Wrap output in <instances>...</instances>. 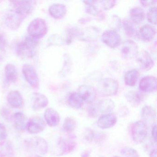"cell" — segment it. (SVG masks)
<instances>
[{
    "label": "cell",
    "instance_id": "22",
    "mask_svg": "<svg viewBox=\"0 0 157 157\" xmlns=\"http://www.w3.org/2000/svg\"><path fill=\"white\" fill-rule=\"evenodd\" d=\"M15 149L10 141L2 140L0 141V157H14Z\"/></svg>",
    "mask_w": 157,
    "mask_h": 157
},
{
    "label": "cell",
    "instance_id": "7",
    "mask_svg": "<svg viewBox=\"0 0 157 157\" xmlns=\"http://www.w3.org/2000/svg\"><path fill=\"white\" fill-rule=\"evenodd\" d=\"M22 72L26 81L35 89L39 87V79L37 72L32 65L25 64L23 66Z\"/></svg>",
    "mask_w": 157,
    "mask_h": 157
},
{
    "label": "cell",
    "instance_id": "2",
    "mask_svg": "<svg viewBox=\"0 0 157 157\" xmlns=\"http://www.w3.org/2000/svg\"><path fill=\"white\" fill-rule=\"evenodd\" d=\"M48 31L46 22L42 18H36L33 20L27 28L29 36L37 40L44 36Z\"/></svg>",
    "mask_w": 157,
    "mask_h": 157
},
{
    "label": "cell",
    "instance_id": "48",
    "mask_svg": "<svg viewBox=\"0 0 157 157\" xmlns=\"http://www.w3.org/2000/svg\"><path fill=\"white\" fill-rule=\"evenodd\" d=\"M118 157V156H114V157Z\"/></svg>",
    "mask_w": 157,
    "mask_h": 157
},
{
    "label": "cell",
    "instance_id": "20",
    "mask_svg": "<svg viewBox=\"0 0 157 157\" xmlns=\"http://www.w3.org/2000/svg\"><path fill=\"white\" fill-rule=\"evenodd\" d=\"M48 12L54 19H60L63 18L67 12L66 6L61 3H55L49 7Z\"/></svg>",
    "mask_w": 157,
    "mask_h": 157
},
{
    "label": "cell",
    "instance_id": "31",
    "mask_svg": "<svg viewBox=\"0 0 157 157\" xmlns=\"http://www.w3.org/2000/svg\"><path fill=\"white\" fill-rule=\"evenodd\" d=\"M60 150L61 154L69 153L74 150L76 144L74 141L71 140H64L60 143Z\"/></svg>",
    "mask_w": 157,
    "mask_h": 157
},
{
    "label": "cell",
    "instance_id": "8",
    "mask_svg": "<svg viewBox=\"0 0 157 157\" xmlns=\"http://www.w3.org/2000/svg\"><path fill=\"white\" fill-rule=\"evenodd\" d=\"M121 54L126 59H132L139 54L138 47L134 41L128 40L123 43L121 49Z\"/></svg>",
    "mask_w": 157,
    "mask_h": 157
},
{
    "label": "cell",
    "instance_id": "4",
    "mask_svg": "<svg viewBox=\"0 0 157 157\" xmlns=\"http://www.w3.org/2000/svg\"><path fill=\"white\" fill-rule=\"evenodd\" d=\"M26 147L30 150L38 154L45 155L48 151V144L46 140L39 136H34L28 139L25 141Z\"/></svg>",
    "mask_w": 157,
    "mask_h": 157
},
{
    "label": "cell",
    "instance_id": "32",
    "mask_svg": "<svg viewBox=\"0 0 157 157\" xmlns=\"http://www.w3.org/2000/svg\"><path fill=\"white\" fill-rule=\"evenodd\" d=\"M76 127V122L74 119L71 117H67L64 120L63 128L67 132H71L75 129Z\"/></svg>",
    "mask_w": 157,
    "mask_h": 157
},
{
    "label": "cell",
    "instance_id": "44",
    "mask_svg": "<svg viewBox=\"0 0 157 157\" xmlns=\"http://www.w3.org/2000/svg\"><path fill=\"white\" fill-rule=\"evenodd\" d=\"M86 138L88 140H91L94 137V133L91 130H89L86 133Z\"/></svg>",
    "mask_w": 157,
    "mask_h": 157
},
{
    "label": "cell",
    "instance_id": "21",
    "mask_svg": "<svg viewBox=\"0 0 157 157\" xmlns=\"http://www.w3.org/2000/svg\"><path fill=\"white\" fill-rule=\"evenodd\" d=\"M7 101L11 106L14 108H19L22 105L23 98L18 91H11L8 94Z\"/></svg>",
    "mask_w": 157,
    "mask_h": 157
},
{
    "label": "cell",
    "instance_id": "40",
    "mask_svg": "<svg viewBox=\"0 0 157 157\" xmlns=\"http://www.w3.org/2000/svg\"><path fill=\"white\" fill-rule=\"evenodd\" d=\"M7 42L5 36L2 34L0 33V50L4 51L6 48Z\"/></svg>",
    "mask_w": 157,
    "mask_h": 157
},
{
    "label": "cell",
    "instance_id": "47",
    "mask_svg": "<svg viewBox=\"0 0 157 157\" xmlns=\"http://www.w3.org/2000/svg\"><path fill=\"white\" fill-rule=\"evenodd\" d=\"M34 157H42V156H41V155H36V156H35Z\"/></svg>",
    "mask_w": 157,
    "mask_h": 157
},
{
    "label": "cell",
    "instance_id": "1",
    "mask_svg": "<svg viewBox=\"0 0 157 157\" xmlns=\"http://www.w3.org/2000/svg\"><path fill=\"white\" fill-rule=\"evenodd\" d=\"M37 39L27 36L23 41L19 43L16 47V53L22 58H31L34 55V50L37 45Z\"/></svg>",
    "mask_w": 157,
    "mask_h": 157
},
{
    "label": "cell",
    "instance_id": "33",
    "mask_svg": "<svg viewBox=\"0 0 157 157\" xmlns=\"http://www.w3.org/2000/svg\"><path fill=\"white\" fill-rule=\"evenodd\" d=\"M121 153L124 157H140L137 151L129 147H125L122 148Z\"/></svg>",
    "mask_w": 157,
    "mask_h": 157
},
{
    "label": "cell",
    "instance_id": "26",
    "mask_svg": "<svg viewBox=\"0 0 157 157\" xmlns=\"http://www.w3.org/2000/svg\"><path fill=\"white\" fill-rule=\"evenodd\" d=\"M130 16L133 22L139 24L144 21L145 18V13L142 8L134 7L130 10Z\"/></svg>",
    "mask_w": 157,
    "mask_h": 157
},
{
    "label": "cell",
    "instance_id": "29",
    "mask_svg": "<svg viewBox=\"0 0 157 157\" xmlns=\"http://www.w3.org/2000/svg\"><path fill=\"white\" fill-rule=\"evenodd\" d=\"M139 76V72L137 70L133 69L128 71L124 76V81L126 84L129 86L136 85Z\"/></svg>",
    "mask_w": 157,
    "mask_h": 157
},
{
    "label": "cell",
    "instance_id": "18",
    "mask_svg": "<svg viewBox=\"0 0 157 157\" xmlns=\"http://www.w3.org/2000/svg\"><path fill=\"white\" fill-rule=\"evenodd\" d=\"M44 119L46 124L51 127L56 126L60 122L59 114L52 108H48L46 110L44 113Z\"/></svg>",
    "mask_w": 157,
    "mask_h": 157
},
{
    "label": "cell",
    "instance_id": "34",
    "mask_svg": "<svg viewBox=\"0 0 157 157\" xmlns=\"http://www.w3.org/2000/svg\"><path fill=\"white\" fill-rule=\"evenodd\" d=\"M148 21L152 24L156 25L157 23V8L156 7L150 8L147 13Z\"/></svg>",
    "mask_w": 157,
    "mask_h": 157
},
{
    "label": "cell",
    "instance_id": "10",
    "mask_svg": "<svg viewBox=\"0 0 157 157\" xmlns=\"http://www.w3.org/2000/svg\"><path fill=\"white\" fill-rule=\"evenodd\" d=\"M78 93L83 101L87 103H92L96 99V91L94 87L90 85H82L80 86L78 89Z\"/></svg>",
    "mask_w": 157,
    "mask_h": 157
},
{
    "label": "cell",
    "instance_id": "39",
    "mask_svg": "<svg viewBox=\"0 0 157 157\" xmlns=\"http://www.w3.org/2000/svg\"><path fill=\"white\" fill-rule=\"evenodd\" d=\"M8 136L7 129L5 125L0 123V141L5 140Z\"/></svg>",
    "mask_w": 157,
    "mask_h": 157
},
{
    "label": "cell",
    "instance_id": "28",
    "mask_svg": "<svg viewBox=\"0 0 157 157\" xmlns=\"http://www.w3.org/2000/svg\"><path fill=\"white\" fill-rule=\"evenodd\" d=\"M68 101L71 107L77 109L81 108L83 104V100L79 94L75 92L70 94L68 97Z\"/></svg>",
    "mask_w": 157,
    "mask_h": 157
},
{
    "label": "cell",
    "instance_id": "13",
    "mask_svg": "<svg viewBox=\"0 0 157 157\" xmlns=\"http://www.w3.org/2000/svg\"><path fill=\"white\" fill-rule=\"evenodd\" d=\"M25 18L11 10L6 17V25L11 30H16L20 27Z\"/></svg>",
    "mask_w": 157,
    "mask_h": 157
},
{
    "label": "cell",
    "instance_id": "36",
    "mask_svg": "<svg viewBox=\"0 0 157 157\" xmlns=\"http://www.w3.org/2000/svg\"><path fill=\"white\" fill-rule=\"evenodd\" d=\"M1 115L7 122H9L11 120L13 117L11 111L9 109L6 108H3L2 109L1 111Z\"/></svg>",
    "mask_w": 157,
    "mask_h": 157
},
{
    "label": "cell",
    "instance_id": "9",
    "mask_svg": "<svg viewBox=\"0 0 157 157\" xmlns=\"http://www.w3.org/2000/svg\"><path fill=\"white\" fill-rule=\"evenodd\" d=\"M101 40L106 45L111 48L117 47L121 42V36L114 30H107L101 36Z\"/></svg>",
    "mask_w": 157,
    "mask_h": 157
},
{
    "label": "cell",
    "instance_id": "25",
    "mask_svg": "<svg viewBox=\"0 0 157 157\" xmlns=\"http://www.w3.org/2000/svg\"><path fill=\"white\" fill-rule=\"evenodd\" d=\"M115 108V103L110 99L101 100L97 106L98 112L101 113H110Z\"/></svg>",
    "mask_w": 157,
    "mask_h": 157
},
{
    "label": "cell",
    "instance_id": "45",
    "mask_svg": "<svg viewBox=\"0 0 157 157\" xmlns=\"http://www.w3.org/2000/svg\"><path fill=\"white\" fill-rule=\"evenodd\" d=\"M157 153L156 149L152 150L150 153V157H157Z\"/></svg>",
    "mask_w": 157,
    "mask_h": 157
},
{
    "label": "cell",
    "instance_id": "27",
    "mask_svg": "<svg viewBox=\"0 0 157 157\" xmlns=\"http://www.w3.org/2000/svg\"><path fill=\"white\" fill-rule=\"evenodd\" d=\"M125 97L128 101L133 107H137L142 101L141 94L135 91H129L126 94Z\"/></svg>",
    "mask_w": 157,
    "mask_h": 157
},
{
    "label": "cell",
    "instance_id": "37",
    "mask_svg": "<svg viewBox=\"0 0 157 157\" xmlns=\"http://www.w3.org/2000/svg\"><path fill=\"white\" fill-rule=\"evenodd\" d=\"M121 19L118 16L113 15L112 16L111 25L112 27L115 30H119L121 26Z\"/></svg>",
    "mask_w": 157,
    "mask_h": 157
},
{
    "label": "cell",
    "instance_id": "5",
    "mask_svg": "<svg viewBox=\"0 0 157 157\" xmlns=\"http://www.w3.org/2000/svg\"><path fill=\"white\" fill-rule=\"evenodd\" d=\"M147 127L142 121H137L132 125L131 133L132 139L135 143H142L147 135Z\"/></svg>",
    "mask_w": 157,
    "mask_h": 157
},
{
    "label": "cell",
    "instance_id": "46",
    "mask_svg": "<svg viewBox=\"0 0 157 157\" xmlns=\"http://www.w3.org/2000/svg\"><path fill=\"white\" fill-rule=\"evenodd\" d=\"M90 151H85L82 152L81 155V157H90Z\"/></svg>",
    "mask_w": 157,
    "mask_h": 157
},
{
    "label": "cell",
    "instance_id": "42",
    "mask_svg": "<svg viewBox=\"0 0 157 157\" xmlns=\"http://www.w3.org/2000/svg\"><path fill=\"white\" fill-rule=\"evenodd\" d=\"M157 126L155 125L152 128V131H151V135L153 138V140L156 143L157 141Z\"/></svg>",
    "mask_w": 157,
    "mask_h": 157
},
{
    "label": "cell",
    "instance_id": "41",
    "mask_svg": "<svg viewBox=\"0 0 157 157\" xmlns=\"http://www.w3.org/2000/svg\"><path fill=\"white\" fill-rule=\"evenodd\" d=\"M89 113L90 116L92 117H96L98 113L97 107L93 105L90 106L89 108Z\"/></svg>",
    "mask_w": 157,
    "mask_h": 157
},
{
    "label": "cell",
    "instance_id": "30",
    "mask_svg": "<svg viewBox=\"0 0 157 157\" xmlns=\"http://www.w3.org/2000/svg\"><path fill=\"white\" fill-rule=\"evenodd\" d=\"M124 27L127 34L130 37L137 36V31L132 21L125 20L124 22Z\"/></svg>",
    "mask_w": 157,
    "mask_h": 157
},
{
    "label": "cell",
    "instance_id": "12",
    "mask_svg": "<svg viewBox=\"0 0 157 157\" xmlns=\"http://www.w3.org/2000/svg\"><path fill=\"white\" fill-rule=\"evenodd\" d=\"M31 101L32 108L35 111L45 108L48 104L47 97L39 93H34L32 94Z\"/></svg>",
    "mask_w": 157,
    "mask_h": 157
},
{
    "label": "cell",
    "instance_id": "49",
    "mask_svg": "<svg viewBox=\"0 0 157 157\" xmlns=\"http://www.w3.org/2000/svg\"></svg>",
    "mask_w": 157,
    "mask_h": 157
},
{
    "label": "cell",
    "instance_id": "19",
    "mask_svg": "<svg viewBox=\"0 0 157 157\" xmlns=\"http://www.w3.org/2000/svg\"><path fill=\"white\" fill-rule=\"evenodd\" d=\"M141 118L143 122L147 125H151L156 119V111L151 106L146 105L142 108L141 113Z\"/></svg>",
    "mask_w": 157,
    "mask_h": 157
},
{
    "label": "cell",
    "instance_id": "14",
    "mask_svg": "<svg viewBox=\"0 0 157 157\" xmlns=\"http://www.w3.org/2000/svg\"><path fill=\"white\" fill-rule=\"evenodd\" d=\"M12 120L15 129L22 132L26 129L28 119L27 117L22 112H17L13 115Z\"/></svg>",
    "mask_w": 157,
    "mask_h": 157
},
{
    "label": "cell",
    "instance_id": "43",
    "mask_svg": "<svg viewBox=\"0 0 157 157\" xmlns=\"http://www.w3.org/2000/svg\"><path fill=\"white\" fill-rule=\"evenodd\" d=\"M157 2L156 1H141L140 2L143 6H147L154 4L155 2Z\"/></svg>",
    "mask_w": 157,
    "mask_h": 157
},
{
    "label": "cell",
    "instance_id": "35",
    "mask_svg": "<svg viewBox=\"0 0 157 157\" xmlns=\"http://www.w3.org/2000/svg\"><path fill=\"white\" fill-rule=\"evenodd\" d=\"M86 5V12L93 15H96L98 13V10L94 5V1H84Z\"/></svg>",
    "mask_w": 157,
    "mask_h": 157
},
{
    "label": "cell",
    "instance_id": "38",
    "mask_svg": "<svg viewBox=\"0 0 157 157\" xmlns=\"http://www.w3.org/2000/svg\"><path fill=\"white\" fill-rule=\"evenodd\" d=\"M100 2L102 4V6L105 10H109L115 5L116 1H102Z\"/></svg>",
    "mask_w": 157,
    "mask_h": 157
},
{
    "label": "cell",
    "instance_id": "3",
    "mask_svg": "<svg viewBox=\"0 0 157 157\" xmlns=\"http://www.w3.org/2000/svg\"><path fill=\"white\" fill-rule=\"evenodd\" d=\"M119 83L116 80L111 78L102 79L98 83L97 90L101 95L111 96L117 93Z\"/></svg>",
    "mask_w": 157,
    "mask_h": 157
},
{
    "label": "cell",
    "instance_id": "23",
    "mask_svg": "<svg viewBox=\"0 0 157 157\" xmlns=\"http://www.w3.org/2000/svg\"><path fill=\"white\" fill-rule=\"evenodd\" d=\"M139 33L142 40L150 41L154 38L156 34V30L151 25L146 24L140 28Z\"/></svg>",
    "mask_w": 157,
    "mask_h": 157
},
{
    "label": "cell",
    "instance_id": "24",
    "mask_svg": "<svg viewBox=\"0 0 157 157\" xmlns=\"http://www.w3.org/2000/svg\"><path fill=\"white\" fill-rule=\"evenodd\" d=\"M5 76L8 83L16 82L18 78V73L16 67L13 64H8L5 68Z\"/></svg>",
    "mask_w": 157,
    "mask_h": 157
},
{
    "label": "cell",
    "instance_id": "11",
    "mask_svg": "<svg viewBox=\"0 0 157 157\" xmlns=\"http://www.w3.org/2000/svg\"><path fill=\"white\" fill-rule=\"evenodd\" d=\"M45 127L44 121L39 117L28 120L26 129L30 134H37L43 132Z\"/></svg>",
    "mask_w": 157,
    "mask_h": 157
},
{
    "label": "cell",
    "instance_id": "6",
    "mask_svg": "<svg viewBox=\"0 0 157 157\" xmlns=\"http://www.w3.org/2000/svg\"><path fill=\"white\" fill-rule=\"evenodd\" d=\"M10 2L13 8L12 10L25 18L32 12L34 3L32 1H12Z\"/></svg>",
    "mask_w": 157,
    "mask_h": 157
},
{
    "label": "cell",
    "instance_id": "15",
    "mask_svg": "<svg viewBox=\"0 0 157 157\" xmlns=\"http://www.w3.org/2000/svg\"><path fill=\"white\" fill-rule=\"evenodd\" d=\"M136 57L138 63L142 69L148 71L154 66V61L147 51H141Z\"/></svg>",
    "mask_w": 157,
    "mask_h": 157
},
{
    "label": "cell",
    "instance_id": "16",
    "mask_svg": "<svg viewBox=\"0 0 157 157\" xmlns=\"http://www.w3.org/2000/svg\"><path fill=\"white\" fill-rule=\"evenodd\" d=\"M157 81L155 77L146 76L140 80L139 88L140 90L145 92H151L156 90Z\"/></svg>",
    "mask_w": 157,
    "mask_h": 157
},
{
    "label": "cell",
    "instance_id": "17",
    "mask_svg": "<svg viewBox=\"0 0 157 157\" xmlns=\"http://www.w3.org/2000/svg\"><path fill=\"white\" fill-rule=\"evenodd\" d=\"M117 121V117L113 114H105L99 117L97 125L102 129L111 128L115 125Z\"/></svg>",
    "mask_w": 157,
    "mask_h": 157
}]
</instances>
